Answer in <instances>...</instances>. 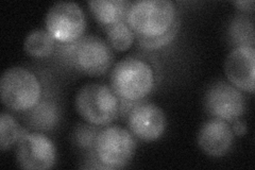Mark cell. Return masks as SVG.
<instances>
[{"label": "cell", "mask_w": 255, "mask_h": 170, "mask_svg": "<svg viewBox=\"0 0 255 170\" xmlns=\"http://www.w3.org/2000/svg\"><path fill=\"white\" fill-rule=\"evenodd\" d=\"M122 101L111 86L87 83L78 91L75 108L87 124L96 127L111 125L121 113Z\"/></svg>", "instance_id": "cell-6"}, {"label": "cell", "mask_w": 255, "mask_h": 170, "mask_svg": "<svg viewBox=\"0 0 255 170\" xmlns=\"http://www.w3.org/2000/svg\"><path fill=\"white\" fill-rule=\"evenodd\" d=\"M205 110L212 118L231 124L241 118L246 111V100L241 90L227 81H217L205 93Z\"/></svg>", "instance_id": "cell-8"}, {"label": "cell", "mask_w": 255, "mask_h": 170, "mask_svg": "<svg viewBox=\"0 0 255 170\" xmlns=\"http://www.w3.org/2000/svg\"><path fill=\"white\" fill-rule=\"evenodd\" d=\"M225 72L231 84L242 92L253 94L255 48L251 46L234 47L226 59Z\"/></svg>", "instance_id": "cell-11"}, {"label": "cell", "mask_w": 255, "mask_h": 170, "mask_svg": "<svg viewBox=\"0 0 255 170\" xmlns=\"http://www.w3.org/2000/svg\"><path fill=\"white\" fill-rule=\"evenodd\" d=\"M26 132L10 113L2 112L0 115V148L2 151L12 148Z\"/></svg>", "instance_id": "cell-18"}, {"label": "cell", "mask_w": 255, "mask_h": 170, "mask_svg": "<svg viewBox=\"0 0 255 170\" xmlns=\"http://www.w3.org/2000/svg\"><path fill=\"white\" fill-rule=\"evenodd\" d=\"M179 30V20L175 22V25L172 27V29L166 33L165 35L157 37V38H152V39H141V38H137L139 45L142 48H146V49H161V48L169 45L172 40L174 39V37L177 36Z\"/></svg>", "instance_id": "cell-20"}, {"label": "cell", "mask_w": 255, "mask_h": 170, "mask_svg": "<svg viewBox=\"0 0 255 170\" xmlns=\"http://www.w3.org/2000/svg\"><path fill=\"white\" fill-rule=\"evenodd\" d=\"M231 128H232V131L234 135L236 136H244L247 133V126L242 120H235L233 123H231Z\"/></svg>", "instance_id": "cell-22"}, {"label": "cell", "mask_w": 255, "mask_h": 170, "mask_svg": "<svg viewBox=\"0 0 255 170\" xmlns=\"http://www.w3.org/2000/svg\"><path fill=\"white\" fill-rule=\"evenodd\" d=\"M108 44L115 51L124 52L130 49L135 40V33L128 25L127 20L119 21L113 26H110L105 29Z\"/></svg>", "instance_id": "cell-16"}, {"label": "cell", "mask_w": 255, "mask_h": 170, "mask_svg": "<svg viewBox=\"0 0 255 170\" xmlns=\"http://www.w3.org/2000/svg\"><path fill=\"white\" fill-rule=\"evenodd\" d=\"M45 26L58 44L74 43L84 36L85 14L75 2H57L48 10Z\"/></svg>", "instance_id": "cell-7"}, {"label": "cell", "mask_w": 255, "mask_h": 170, "mask_svg": "<svg viewBox=\"0 0 255 170\" xmlns=\"http://www.w3.org/2000/svg\"><path fill=\"white\" fill-rule=\"evenodd\" d=\"M130 132L142 142H155L164 135L167 118L158 105L151 102H137L128 113Z\"/></svg>", "instance_id": "cell-10"}, {"label": "cell", "mask_w": 255, "mask_h": 170, "mask_svg": "<svg viewBox=\"0 0 255 170\" xmlns=\"http://www.w3.org/2000/svg\"><path fill=\"white\" fill-rule=\"evenodd\" d=\"M58 43L46 29L31 31L23 42V50L32 58L45 59L57 50Z\"/></svg>", "instance_id": "cell-14"}, {"label": "cell", "mask_w": 255, "mask_h": 170, "mask_svg": "<svg viewBox=\"0 0 255 170\" xmlns=\"http://www.w3.org/2000/svg\"><path fill=\"white\" fill-rule=\"evenodd\" d=\"M236 9L244 13H249L254 11V1L253 0H236L233 2Z\"/></svg>", "instance_id": "cell-21"}, {"label": "cell", "mask_w": 255, "mask_h": 170, "mask_svg": "<svg viewBox=\"0 0 255 170\" xmlns=\"http://www.w3.org/2000/svg\"><path fill=\"white\" fill-rule=\"evenodd\" d=\"M136 147V137L130 130L109 125L101 128L96 136L92 157L97 168L121 169L130 163Z\"/></svg>", "instance_id": "cell-5"}, {"label": "cell", "mask_w": 255, "mask_h": 170, "mask_svg": "<svg viewBox=\"0 0 255 170\" xmlns=\"http://www.w3.org/2000/svg\"><path fill=\"white\" fill-rule=\"evenodd\" d=\"M110 83L119 99L137 103L153 91L155 72L146 60L128 56L112 69Z\"/></svg>", "instance_id": "cell-2"}, {"label": "cell", "mask_w": 255, "mask_h": 170, "mask_svg": "<svg viewBox=\"0 0 255 170\" xmlns=\"http://www.w3.org/2000/svg\"><path fill=\"white\" fill-rule=\"evenodd\" d=\"M58 110L50 101H41L34 109L29 111L31 127L39 131L52 129L58 121Z\"/></svg>", "instance_id": "cell-17"}, {"label": "cell", "mask_w": 255, "mask_h": 170, "mask_svg": "<svg viewBox=\"0 0 255 170\" xmlns=\"http://www.w3.org/2000/svg\"><path fill=\"white\" fill-rule=\"evenodd\" d=\"M235 135L230 124L225 120L212 118L202 125L198 133L199 148L206 156L222 158L231 151Z\"/></svg>", "instance_id": "cell-12"}, {"label": "cell", "mask_w": 255, "mask_h": 170, "mask_svg": "<svg viewBox=\"0 0 255 170\" xmlns=\"http://www.w3.org/2000/svg\"><path fill=\"white\" fill-rule=\"evenodd\" d=\"M57 50L71 67L93 77L105 75L114 62L113 49L97 35H84L74 43L58 44Z\"/></svg>", "instance_id": "cell-3"}, {"label": "cell", "mask_w": 255, "mask_h": 170, "mask_svg": "<svg viewBox=\"0 0 255 170\" xmlns=\"http://www.w3.org/2000/svg\"><path fill=\"white\" fill-rule=\"evenodd\" d=\"M16 161L22 169L47 170L57 163V149L44 133L26 131L16 144Z\"/></svg>", "instance_id": "cell-9"}, {"label": "cell", "mask_w": 255, "mask_h": 170, "mask_svg": "<svg viewBox=\"0 0 255 170\" xmlns=\"http://www.w3.org/2000/svg\"><path fill=\"white\" fill-rule=\"evenodd\" d=\"M87 4L95 19L106 29L126 19L131 3L125 0H91Z\"/></svg>", "instance_id": "cell-13"}, {"label": "cell", "mask_w": 255, "mask_h": 170, "mask_svg": "<svg viewBox=\"0 0 255 170\" xmlns=\"http://www.w3.org/2000/svg\"><path fill=\"white\" fill-rule=\"evenodd\" d=\"M229 40L234 47H254V23L244 15H238L230 22L228 30Z\"/></svg>", "instance_id": "cell-15"}, {"label": "cell", "mask_w": 255, "mask_h": 170, "mask_svg": "<svg viewBox=\"0 0 255 170\" xmlns=\"http://www.w3.org/2000/svg\"><path fill=\"white\" fill-rule=\"evenodd\" d=\"M43 84L34 71L23 66L7 68L0 79L1 101L9 110L26 113L43 100Z\"/></svg>", "instance_id": "cell-4"}, {"label": "cell", "mask_w": 255, "mask_h": 170, "mask_svg": "<svg viewBox=\"0 0 255 170\" xmlns=\"http://www.w3.org/2000/svg\"><path fill=\"white\" fill-rule=\"evenodd\" d=\"M99 130V127L91 124H79L74 131V142L79 148L92 153L96 136H97Z\"/></svg>", "instance_id": "cell-19"}, {"label": "cell", "mask_w": 255, "mask_h": 170, "mask_svg": "<svg viewBox=\"0 0 255 170\" xmlns=\"http://www.w3.org/2000/svg\"><path fill=\"white\" fill-rule=\"evenodd\" d=\"M126 20L137 38L152 39L168 33L179 19L172 1L140 0L130 4Z\"/></svg>", "instance_id": "cell-1"}]
</instances>
